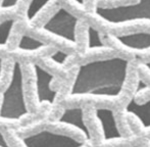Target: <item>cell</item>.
<instances>
[{"mask_svg":"<svg viewBox=\"0 0 150 147\" xmlns=\"http://www.w3.org/2000/svg\"><path fill=\"white\" fill-rule=\"evenodd\" d=\"M69 58H71V54H69L65 51H62V50H56L49 55V59L53 64H58V66H64L65 62Z\"/></svg>","mask_w":150,"mask_h":147,"instance_id":"9a60e30c","label":"cell"},{"mask_svg":"<svg viewBox=\"0 0 150 147\" xmlns=\"http://www.w3.org/2000/svg\"><path fill=\"white\" fill-rule=\"evenodd\" d=\"M18 2H20V0H1L0 1V9L5 10L13 8L18 5Z\"/></svg>","mask_w":150,"mask_h":147,"instance_id":"2e32d148","label":"cell"},{"mask_svg":"<svg viewBox=\"0 0 150 147\" xmlns=\"http://www.w3.org/2000/svg\"><path fill=\"white\" fill-rule=\"evenodd\" d=\"M79 18L67 10L64 6H59L42 25V31L55 37L65 43L77 44V28Z\"/></svg>","mask_w":150,"mask_h":147,"instance_id":"277c9868","label":"cell"},{"mask_svg":"<svg viewBox=\"0 0 150 147\" xmlns=\"http://www.w3.org/2000/svg\"><path fill=\"white\" fill-rule=\"evenodd\" d=\"M3 76V59L0 57V79Z\"/></svg>","mask_w":150,"mask_h":147,"instance_id":"ffe728a7","label":"cell"},{"mask_svg":"<svg viewBox=\"0 0 150 147\" xmlns=\"http://www.w3.org/2000/svg\"><path fill=\"white\" fill-rule=\"evenodd\" d=\"M52 1L53 0H30L26 9L27 20L33 23Z\"/></svg>","mask_w":150,"mask_h":147,"instance_id":"4fadbf2b","label":"cell"},{"mask_svg":"<svg viewBox=\"0 0 150 147\" xmlns=\"http://www.w3.org/2000/svg\"><path fill=\"white\" fill-rule=\"evenodd\" d=\"M14 23L13 18H7L0 23V47H4L8 43Z\"/></svg>","mask_w":150,"mask_h":147,"instance_id":"5bb4252c","label":"cell"},{"mask_svg":"<svg viewBox=\"0 0 150 147\" xmlns=\"http://www.w3.org/2000/svg\"><path fill=\"white\" fill-rule=\"evenodd\" d=\"M94 16L102 23L112 27L133 23L150 24V0H137L134 3L113 6L97 5L94 8Z\"/></svg>","mask_w":150,"mask_h":147,"instance_id":"3957f363","label":"cell"},{"mask_svg":"<svg viewBox=\"0 0 150 147\" xmlns=\"http://www.w3.org/2000/svg\"><path fill=\"white\" fill-rule=\"evenodd\" d=\"M109 46L101 38V35L97 29L93 26L88 25L87 27V50H107Z\"/></svg>","mask_w":150,"mask_h":147,"instance_id":"7c38bea8","label":"cell"},{"mask_svg":"<svg viewBox=\"0 0 150 147\" xmlns=\"http://www.w3.org/2000/svg\"><path fill=\"white\" fill-rule=\"evenodd\" d=\"M71 1L79 7H84V5H85V0H71Z\"/></svg>","mask_w":150,"mask_h":147,"instance_id":"ac0fdd59","label":"cell"},{"mask_svg":"<svg viewBox=\"0 0 150 147\" xmlns=\"http://www.w3.org/2000/svg\"><path fill=\"white\" fill-rule=\"evenodd\" d=\"M124 111L135 117L144 130H150V98L146 101L139 102L137 96L133 94Z\"/></svg>","mask_w":150,"mask_h":147,"instance_id":"30bf717a","label":"cell"},{"mask_svg":"<svg viewBox=\"0 0 150 147\" xmlns=\"http://www.w3.org/2000/svg\"><path fill=\"white\" fill-rule=\"evenodd\" d=\"M29 114L25 94L24 72L18 60L12 64L9 82L2 92L0 101V119L18 121Z\"/></svg>","mask_w":150,"mask_h":147,"instance_id":"7a4b0ae2","label":"cell"},{"mask_svg":"<svg viewBox=\"0 0 150 147\" xmlns=\"http://www.w3.org/2000/svg\"><path fill=\"white\" fill-rule=\"evenodd\" d=\"M127 147H139V145H136V144H134V145H130V146H127Z\"/></svg>","mask_w":150,"mask_h":147,"instance_id":"44dd1931","label":"cell"},{"mask_svg":"<svg viewBox=\"0 0 150 147\" xmlns=\"http://www.w3.org/2000/svg\"><path fill=\"white\" fill-rule=\"evenodd\" d=\"M148 143H149V145H150V138L148 139Z\"/></svg>","mask_w":150,"mask_h":147,"instance_id":"7402d4cb","label":"cell"},{"mask_svg":"<svg viewBox=\"0 0 150 147\" xmlns=\"http://www.w3.org/2000/svg\"><path fill=\"white\" fill-rule=\"evenodd\" d=\"M142 66H144V68L146 69V70L150 73V60H147V61L142 62Z\"/></svg>","mask_w":150,"mask_h":147,"instance_id":"d6986e66","label":"cell"},{"mask_svg":"<svg viewBox=\"0 0 150 147\" xmlns=\"http://www.w3.org/2000/svg\"><path fill=\"white\" fill-rule=\"evenodd\" d=\"M45 47H48V45L43 41L30 35L24 34L18 40L16 50L21 52H35L42 50Z\"/></svg>","mask_w":150,"mask_h":147,"instance_id":"8fae6325","label":"cell"},{"mask_svg":"<svg viewBox=\"0 0 150 147\" xmlns=\"http://www.w3.org/2000/svg\"><path fill=\"white\" fill-rule=\"evenodd\" d=\"M111 42L128 51L135 53H144L150 50V32L136 31L119 35H109Z\"/></svg>","mask_w":150,"mask_h":147,"instance_id":"ba28073f","label":"cell"},{"mask_svg":"<svg viewBox=\"0 0 150 147\" xmlns=\"http://www.w3.org/2000/svg\"><path fill=\"white\" fill-rule=\"evenodd\" d=\"M130 60L119 55L97 58L80 64L67 98L117 99L127 83Z\"/></svg>","mask_w":150,"mask_h":147,"instance_id":"6da1fadb","label":"cell"},{"mask_svg":"<svg viewBox=\"0 0 150 147\" xmlns=\"http://www.w3.org/2000/svg\"><path fill=\"white\" fill-rule=\"evenodd\" d=\"M0 147H11L1 132H0Z\"/></svg>","mask_w":150,"mask_h":147,"instance_id":"e0dca14e","label":"cell"},{"mask_svg":"<svg viewBox=\"0 0 150 147\" xmlns=\"http://www.w3.org/2000/svg\"><path fill=\"white\" fill-rule=\"evenodd\" d=\"M58 125L67 126L79 132L87 141L92 140L91 131L84 117V110L82 106H69L64 107L57 119Z\"/></svg>","mask_w":150,"mask_h":147,"instance_id":"9c48e42d","label":"cell"},{"mask_svg":"<svg viewBox=\"0 0 150 147\" xmlns=\"http://www.w3.org/2000/svg\"><path fill=\"white\" fill-rule=\"evenodd\" d=\"M21 141L25 147H86L85 143L71 136L47 129L24 136Z\"/></svg>","mask_w":150,"mask_h":147,"instance_id":"5b68a950","label":"cell"},{"mask_svg":"<svg viewBox=\"0 0 150 147\" xmlns=\"http://www.w3.org/2000/svg\"><path fill=\"white\" fill-rule=\"evenodd\" d=\"M94 115L95 119L98 122L99 127H100L103 141L117 142L126 139L120 132L117 122V117L111 108L96 107L94 110Z\"/></svg>","mask_w":150,"mask_h":147,"instance_id":"52a82bcc","label":"cell"},{"mask_svg":"<svg viewBox=\"0 0 150 147\" xmlns=\"http://www.w3.org/2000/svg\"><path fill=\"white\" fill-rule=\"evenodd\" d=\"M32 69L35 76V90L38 104L41 105L43 103H47L49 105H53L58 94L57 90L52 89L51 87L54 76L39 64H33Z\"/></svg>","mask_w":150,"mask_h":147,"instance_id":"8992f818","label":"cell"}]
</instances>
